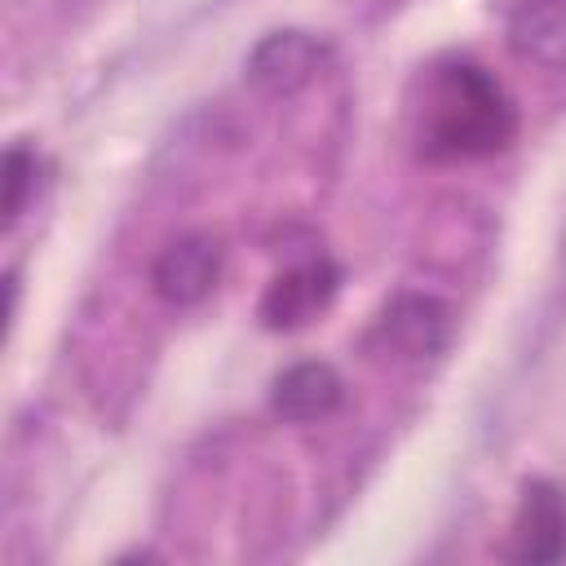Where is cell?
Instances as JSON below:
<instances>
[{
  "instance_id": "6da1fadb",
  "label": "cell",
  "mask_w": 566,
  "mask_h": 566,
  "mask_svg": "<svg viewBox=\"0 0 566 566\" xmlns=\"http://www.w3.org/2000/svg\"><path fill=\"white\" fill-rule=\"evenodd\" d=\"M517 133V111L495 75L473 62H447L429 80L420 150L429 159H486Z\"/></svg>"
},
{
  "instance_id": "7a4b0ae2",
  "label": "cell",
  "mask_w": 566,
  "mask_h": 566,
  "mask_svg": "<svg viewBox=\"0 0 566 566\" xmlns=\"http://www.w3.org/2000/svg\"><path fill=\"white\" fill-rule=\"evenodd\" d=\"M327 62V44L310 31H270L261 35L248 57H243V75L252 88L270 93V97H292L301 93Z\"/></svg>"
},
{
  "instance_id": "3957f363",
  "label": "cell",
  "mask_w": 566,
  "mask_h": 566,
  "mask_svg": "<svg viewBox=\"0 0 566 566\" xmlns=\"http://www.w3.org/2000/svg\"><path fill=\"white\" fill-rule=\"evenodd\" d=\"M336 287H340V270L327 256L296 261V265H287L283 274L270 279V287L261 296V323L270 332H296L332 305Z\"/></svg>"
},
{
  "instance_id": "277c9868",
  "label": "cell",
  "mask_w": 566,
  "mask_h": 566,
  "mask_svg": "<svg viewBox=\"0 0 566 566\" xmlns=\"http://www.w3.org/2000/svg\"><path fill=\"white\" fill-rule=\"evenodd\" d=\"M504 553L513 562H531V566H548V562L566 557V491L562 486H553V482L522 486Z\"/></svg>"
},
{
  "instance_id": "5b68a950",
  "label": "cell",
  "mask_w": 566,
  "mask_h": 566,
  "mask_svg": "<svg viewBox=\"0 0 566 566\" xmlns=\"http://www.w3.org/2000/svg\"><path fill=\"white\" fill-rule=\"evenodd\" d=\"M221 279V243L203 230L172 239L155 265H150V287L164 305H199Z\"/></svg>"
},
{
  "instance_id": "8992f818",
  "label": "cell",
  "mask_w": 566,
  "mask_h": 566,
  "mask_svg": "<svg viewBox=\"0 0 566 566\" xmlns=\"http://www.w3.org/2000/svg\"><path fill=\"white\" fill-rule=\"evenodd\" d=\"M380 336L402 358H433L451 336V310L429 292H402L389 301L380 318Z\"/></svg>"
},
{
  "instance_id": "52a82bcc",
  "label": "cell",
  "mask_w": 566,
  "mask_h": 566,
  "mask_svg": "<svg viewBox=\"0 0 566 566\" xmlns=\"http://www.w3.org/2000/svg\"><path fill=\"white\" fill-rule=\"evenodd\" d=\"M504 44L531 66H566V0H513L504 13Z\"/></svg>"
},
{
  "instance_id": "ba28073f",
  "label": "cell",
  "mask_w": 566,
  "mask_h": 566,
  "mask_svg": "<svg viewBox=\"0 0 566 566\" xmlns=\"http://www.w3.org/2000/svg\"><path fill=\"white\" fill-rule=\"evenodd\" d=\"M270 402L283 420L292 424H310V420H327L332 411H340L345 402V380L332 363H318V358H305V363H292L274 376V389H270Z\"/></svg>"
},
{
  "instance_id": "9c48e42d",
  "label": "cell",
  "mask_w": 566,
  "mask_h": 566,
  "mask_svg": "<svg viewBox=\"0 0 566 566\" xmlns=\"http://www.w3.org/2000/svg\"><path fill=\"white\" fill-rule=\"evenodd\" d=\"M0 181H4V203H0L4 226H18V217L27 212L35 186H40V159H35V150L9 146V150H4V177H0Z\"/></svg>"
}]
</instances>
